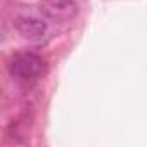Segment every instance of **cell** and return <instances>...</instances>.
<instances>
[{
	"label": "cell",
	"mask_w": 147,
	"mask_h": 147,
	"mask_svg": "<svg viewBox=\"0 0 147 147\" xmlns=\"http://www.w3.org/2000/svg\"><path fill=\"white\" fill-rule=\"evenodd\" d=\"M49 18L38 7H28L18 12L14 24L18 31L30 42H42L49 33Z\"/></svg>",
	"instance_id": "6da1fadb"
},
{
	"label": "cell",
	"mask_w": 147,
	"mask_h": 147,
	"mask_svg": "<svg viewBox=\"0 0 147 147\" xmlns=\"http://www.w3.org/2000/svg\"><path fill=\"white\" fill-rule=\"evenodd\" d=\"M43 71V61L40 55L31 54V52H21L16 54L11 62H9V73L11 76H14L16 80L21 82H28V80H35L42 75Z\"/></svg>",
	"instance_id": "7a4b0ae2"
},
{
	"label": "cell",
	"mask_w": 147,
	"mask_h": 147,
	"mask_svg": "<svg viewBox=\"0 0 147 147\" xmlns=\"http://www.w3.org/2000/svg\"><path fill=\"white\" fill-rule=\"evenodd\" d=\"M43 11V14L50 19V21H64V19H71L76 14V5L71 0H47L45 5L40 7Z\"/></svg>",
	"instance_id": "3957f363"
},
{
	"label": "cell",
	"mask_w": 147,
	"mask_h": 147,
	"mask_svg": "<svg viewBox=\"0 0 147 147\" xmlns=\"http://www.w3.org/2000/svg\"><path fill=\"white\" fill-rule=\"evenodd\" d=\"M43 2H47V0H43Z\"/></svg>",
	"instance_id": "277c9868"
}]
</instances>
